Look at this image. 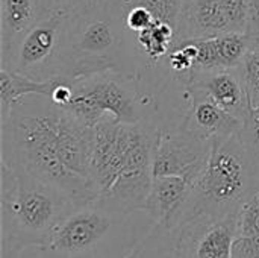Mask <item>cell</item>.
<instances>
[{
  "instance_id": "cell-1",
  "label": "cell",
  "mask_w": 259,
  "mask_h": 258,
  "mask_svg": "<svg viewBox=\"0 0 259 258\" xmlns=\"http://www.w3.org/2000/svg\"><path fill=\"white\" fill-rule=\"evenodd\" d=\"M32 97L2 120V163L56 187L77 205L97 199L90 178L94 128L47 96Z\"/></svg>"
},
{
  "instance_id": "cell-2",
  "label": "cell",
  "mask_w": 259,
  "mask_h": 258,
  "mask_svg": "<svg viewBox=\"0 0 259 258\" xmlns=\"http://www.w3.org/2000/svg\"><path fill=\"white\" fill-rule=\"evenodd\" d=\"M156 129L153 122L117 123L111 119L94 126L90 178L97 201L117 211H143L153 178Z\"/></svg>"
},
{
  "instance_id": "cell-3",
  "label": "cell",
  "mask_w": 259,
  "mask_h": 258,
  "mask_svg": "<svg viewBox=\"0 0 259 258\" xmlns=\"http://www.w3.org/2000/svg\"><path fill=\"white\" fill-rule=\"evenodd\" d=\"M0 207V258H17L24 248L44 245L56 225L79 205L26 170L2 163Z\"/></svg>"
},
{
  "instance_id": "cell-4",
  "label": "cell",
  "mask_w": 259,
  "mask_h": 258,
  "mask_svg": "<svg viewBox=\"0 0 259 258\" xmlns=\"http://www.w3.org/2000/svg\"><path fill=\"white\" fill-rule=\"evenodd\" d=\"M258 192L259 154L243 143L240 134L212 138L208 161L193 187L179 224L199 213H240Z\"/></svg>"
},
{
  "instance_id": "cell-5",
  "label": "cell",
  "mask_w": 259,
  "mask_h": 258,
  "mask_svg": "<svg viewBox=\"0 0 259 258\" xmlns=\"http://www.w3.org/2000/svg\"><path fill=\"white\" fill-rule=\"evenodd\" d=\"M68 56L70 81L106 70L135 76L120 0H96L70 15Z\"/></svg>"
},
{
  "instance_id": "cell-6",
  "label": "cell",
  "mask_w": 259,
  "mask_h": 258,
  "mask_svg": "<svg viewBox=\"0 0 259 258\" xmlns=\"http://www.w3.org/2000/svg\"><path fill=\"white\" fill-rule=\"evenodd\" d=\"M71 88L73 96L65 109L93 128L105 119L117 123L153 122L152 116L158 109L155 96L140 78L115 70L71 81Z\"/></svg>"
},
{
  "instance_id": "cell-7",
  "label": "cell",
  "mask_w": 259,
  "mask_h": 258,
  "mask_svg": "<svg viewBox=\"0 0 259 258\" xmlns=\"http://www.w3.org/2000/svg\"><path fill=\"white\" fill-rule=\"evenodd\" d=\"M68 21L64 12H50L21 40L6 68L35 81L68 79Z\"/></svg>"
},
{
  "instance_id": "cell-8",
  "label": "cell",
  "mask_w": 259,
  "mask_h": 258,
  "mask_svg": "<svg viewBox=\"0 0 259 258\" xmlns=\"http://www.w3.org/2000/svg\"><path fill=\"white\" fill-rule=\"evenodd\" d=\"M211 140L187 129L182 123L156 129L152 176H181L196 184L205 169Z\"/></svg>"
},
{
  "instance_id": "cell-9",
  "label": "cell",
  "mask_w": 259,
  "mask_h": 258,
  "mask_svg": "<svg viewBox=\"0 0 259 258\" xmlns=\"http://www.w3.org/2000/svg\"><path fill=\"white\" fill-rule=\"evenodd\" d=\"M175 231L179 258H232L240 213H199L184 219Z\"/></svg>"
},
{
  "instance_id": "cell-10",
  "label": "cell",
  "mask_w": 259,
  "mask_h": 258,
  "mask_svg": "<svg viewBox=\"0 0 259 258\" xmlns=\"http://www.w3.org/2000/svg\"><path fill=\"white\" fill-rule=\"evenodd\" d=\"M247 9L249 0H185L178 41L244 33Z\"/></svg>"
},
{
  "instance_id": "cell-11",
  "label": "cell",
  "mask_w": 259,
  "mask_h": 258,
  "mask_svg": "<svg viewBox=\"0 0 259 258\" xmlns=\"http://www.w3.org/2000/svg\"><path fill=\"white\" fill-rule=\"evenodd\" d=\"M181 97L185 105L182 125L206 140L228 138L241 132L243 120L228 113L202 91L181 85Z\"/></svg>"
},
{
  "instance_id": "cell-12",
  "label": "cell",
  "mask_w": 259,
  "mask_h": 258,
  "mask_svg": "<svg viewBox=\"0 0 259 258\" xmlns=\"http://www.w3.org/2000/svg\"><path fill=\"white\" fill-rule=\"evenodd\" d=\"M181 85H188L202 91L219 106L241 120H244L249 113L250 103L240 67L197 71Z\"/></svg>"
},
{
  "instance_id": "cell-13",
  "label": "cell",
  "mask_w": 259,
  "mask_h": 258,
  "mask_svg": "<svg viewBox=\"0 0 259 258\" xmlns=\"http://www.w3.org/2000/svg\"><path fill=\"white\" fill-rule=\"evenodd\" d=\"M47 0H0V59L6 68L24 35L47 14Z\"/></svg>"
},
{
  "instance_id": "cell-14",
  "label": "cell",
  "mask_w": 259,
  "mask_h": 258,
  "mask_svg": "<svg viewBox=\"0 0 259 258\" xmlns=\"http://www.w3.org/2000/svg\"><path fill=\"white\" fill-rule=\"evenodd\" d=\"M194 184L181 176L152 178L143 211L159 227L176 230Z\"/></svg>"
},
{
  "instance_id": "cell-15",
  "label": "cell",
  "mask_w": 259,
  "mask_h": 258,
  "mask_svg": "<svg viewBox=\"0 0 259 258\" xmlns=\"http://www.w3.org/2000/svg\"><path fill=\"white\" fill-rule=\"evenodd\" d=\"M193 41L197 50L194 73L240 67L249 49L253 47L246 33L238 32L197 38Z\"/></svg>"
},
{
  "instance_id": "cell-16",
  "label": "cell",
  "mask_w": 259,
  "mask_h": 258,
  "mask_svg": "<svg viewBox=\"0 0 259 258\" xmlns=\"http://www.w3.org/2000/svg\"><path fill=\"white\" fill-rule=\"evenodd\" d=\"M56 79L35 81L9 68H0V119L5 120L12 108L32 94L50 96Z\"/></svg>"
},
{
  "instance_id": "cell-17",
  "label": "cell",
  "mask_w": 259,
  "mask_h": 258,
  "mask_svg": "<svg viewBox=\"0 0 259 258\" xmlns=\"http://www.w3.org/2000/svg\"><path fill=\"white\" fill-rule=\"evenodd\" d=\"M121 2L126 5H138L146 8L155 17L156 21L170 24L178 32L185 0H121Z\"/></svg>"
},
{
  "instance_id": "cell-18",
  "label": "cell",
  "mask_w": 259,
  "mask_h": 258,
  "mask_svg": "<svg viewBox=\"0 0 259 258\" xmlns=\"http://www.w3.org/2000/svg\"><path fill=\"white\" fill-rule=\"evenodd\" d=\"M250 106L259 105V46L249 49L240 65Z\"/></svg>"
},
{
  "instance_id": "cell-19",
  "label": "cell",
  "mask_w": 259,
  "mask_h": 258,
  "mask_svg": "<svg viewBox=\"0 0 259 258\" xmlns=\"http://www.w3.org/2000/svg\"><path fill=\"white\" fill-rule=\"evenodd\" d=\"M240 137L249 149L259 154V105L249 108V113L243 120Z\"/></svg>"
},
{
  "instance_id": "cell-20",
  "label": "cell",
  "mask_w": 259,
  "mask_h": 258,
  "mask_svg": "<svg viewBox=\"0 0 259 258\" xmlns=\"http://www.w3.org/2000/svg\"><path fill=\"white\" fill-rule=\"evenodd\" d=\"M232 258H259V236H241L234 242Z\"/></svg>"
},
{
  "instance_id": "cell-21",
  "label": "cell",
  "mask_w": 259,
  "mask_h": 258,
  "mask_svg": "<svg viewBox=\"0 0 259 258\" xmlns=\"http://www.w3.org/2000/svg\"><path fill=\"white\" fill-rule=\"evenodd\" d=\"M246 36L252 41L253 46L259 44V0H249L247 9V23H246Z\"/></svg>"
},
{
  "instance_id": "cell-22",
  "label": "cell",
  "mask_w": 259,
  "mask_h": 258,
  "mask_svg": "<svg viewBox=\"0 0 259 258\" xmlns=\"http://www.w3.org/2000/svg\"><path fill=\"white\" fill-rule=\"evenodd\" d=\"M96 0H47L49 9L52 12H64V14H74L80 9H85L87 6L93 5Z\"/></svg>"
},
{
  "instance_id": "cell-23",
  "label": "cell",
  "mask_w": 259,
  "mask_h": 258,
  "mask_svg": "<svg viewBox=\"0 0 259 258\" xmlns=\"http://www.w3.org/2000/svg\"><path fill=\"white\" fill-rule=\"evenodd\" d=\"M258 46H259V44H258Z\"/></svg>"
}]
</instances>
